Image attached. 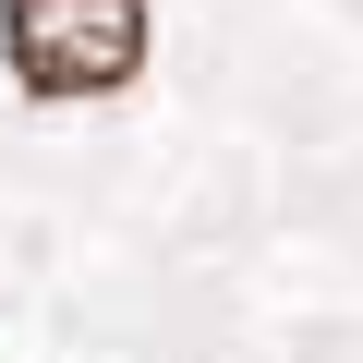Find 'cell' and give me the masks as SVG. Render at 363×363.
Wrapping results in <instances>:
<instances>
[{
    "label": "cell",
    "mask_w": 363,
    "mask_h": 363,
    "mask_svg": "<svg viewBox=\"0 0 363 363\" xmlns=\"http://www.w3.org/2000/svg\"><path fill=\"white\" fill-rule=\"evenodd\" d=\"M0 49L37 97H109L145 73V0H0Z\"/></svg>",
    "instance_id": "obj_1"
}]
</instances>
